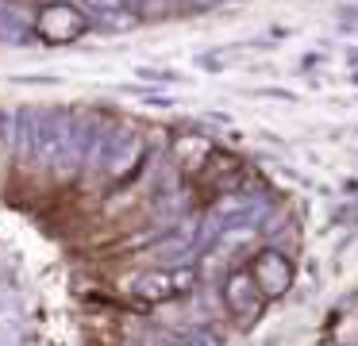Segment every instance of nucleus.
Instances as JSON below:
<instances>
[{"label":"nucleus","instance_id":"nucleus-1","mask_svg":"<svg viewBox=\"0 0 358 346\" xmlns=\"http://www.w3.org/2000/svg\"><path fill=\"white\" fill-rule=\"evenodd\" d=\"M250 281L258 284V292H262L266 300L285 296V292L293 289V261L281 250L266 246V250H258L255 261H250Z\"/></svg>","mask_w":358,"mask_h":346},{"label":"nucleus","instance_id":"nucleus-2","mask_svg":"<svg viewBox=\"0 0 358 346\" xmlns=\"http://www.w3.org/2000/svg\"><path fill=\"white\" fill-rule=\"evenodd\" d=\"M193 281H196L193 269H155V273H143L135 281V296L143 304H166V300L193 289Z\"/></svg>","mask_w":358,"mask_h":346},{"label":"nucleus","instance_id":"nucleus-3","mask_svg":"<svg viewBox=\"0 0 358 346\" xmlns=\"http://www.w3.org/2000/svg\"><path fill=\"white\" fill-rule=\"evenodd\" d=\"M224 304L239 323H255L266 312V296L258 292V284L250 281L247 269H239V273H231L224 281Z\"/></svg>","mask_w":358,"mask_h":346},{"label":"nucleus","instance_id":"nucleus-4","mask_svg":"<svg viewBox=\"0 0 358 346\" xmlns=\"http://www.w3.org/2000/svg\"><path fill=\"white\" fill-rule=\"evenodd\" d=\"M81 27H85V20H81L73 8H62V4L47 8V12L39 15V31H43V38H50V43H66V38H73Z\"/></svg>","mask_w":358,"mask_h":346},{"label":"nucleus","instance_id":"nucleus-5","mask_svg":"<svg viewBox=\"0 0 358 346\" xmlns=\"http://www.w3.org/2000/svg\"><path fill=\"white\" fill-rule=\"evenodd\" d=\"M239 177H243V166H239V161L227 158V154H212V158H204V173L196 177V181L208 185V189H231Z\"/></svg>","mask_w":358,"mask_h":346},{"label":"nucleus","instance_id":"nucleus-6","mask_svg":"<svg viewBox=\"0 0 358 346\" xmlns=\"http://www.w3.org/2000/svg\"><path fill=\"white\" fill-rule=\"evenodd\" d=\"M162 346H178V343H162Z\"/></svg>","mask_w":358,"mask_h":346}]
</instances>
